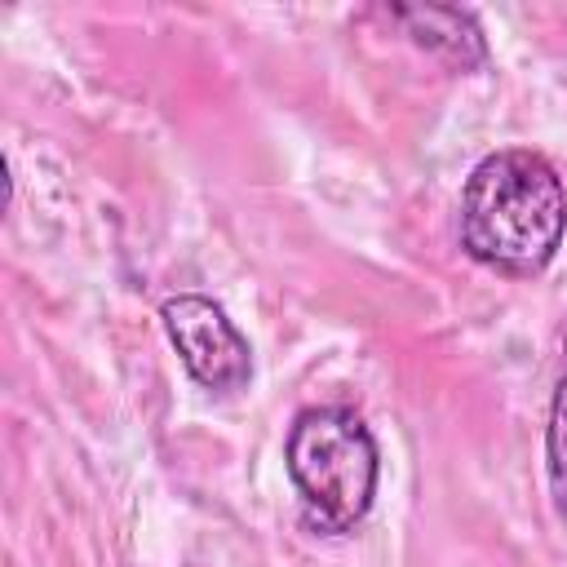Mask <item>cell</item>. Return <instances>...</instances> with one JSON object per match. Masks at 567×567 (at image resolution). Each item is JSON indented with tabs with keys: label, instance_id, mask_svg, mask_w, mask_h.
Returning <instances> with one entry per match:
<instances>
[{
	"label": "cell",
	"instance_id": "1",
	"mask_svg": "<svg viewBox=\"0 0 567 567\" xmlns=\"http://www.w3.org/2000/svg\"><path fill=\"white\" fill-rule=\"evenodd\" d=\"M567 230V195L554 164L536 151H496L478 159L461 195L465 252L501 275H540Z\"/></svg>",
	"mask_w": 567,
	"mask_h": 567
},
{
	"label": "cell",
	"instance_id": "2",
	"mask_svg": "<svg viewBox=\"0 0 567 567\" xmlns=\"http://www.w3.org/2000/svg\"><path fill=\"white\" fill-rule=\"evenodd\" d=\"M288 474L319 532H350L377 496V439L350 408H306L288 430Z\"/></svg>",
	"mask_w": 567,
	"mask_h": 567
},
{
	"label": "cell",
	"instance_id": "3",
	"mask_svg": "<svg viewBox=\"0 0 567 567\" xmlns=\"http://www.w3.org/2000/svg\"><path fill=\"white\" fill-rule=\"evenodd\" d=\"M164 328L173 350L182 354L186 372L213 390V394H235L252 377V350L244 332L226 319V310L199 292H177L164 301Z\"/></svg>",
	"mask_w": 567,
	"mask_h": 567
},
{
	"label": "cell",
	"instance_id": "5",
	"mask_svg": "<svg viewBox=\"0 0 567 567\" xmlns=\"http://www.w3.org/2000/svg\"><path fill=\"white\" fill-rule=\"evenodd\" d=\"M545 447H549V483H554V496L567 509V377L558 381V394H554V408H549Z\"/></svg>",
	"mask_w": 567,
	"mask_h": 567
},
{
	"label": "cell",
	"instance_id": "4",
	"mask_svg": "<svg viewBox=\"0 0 567 567\" xmlns=\"http://www.w3.org/2000/svg\"><path fill=\"white\" fill-rule=\"evenodd\" d=\"M390 18H399L403 31L421 49H430L434 58H443L456 71H474V66L487 62L483 31H478V22L465 9H447V4H399V9H390Z\"/></svg>",
	"mask_w": 567,
	"mask_h": 567
}]
</instances>
